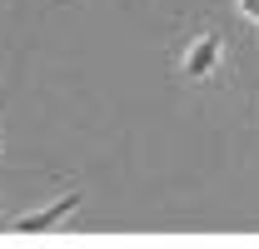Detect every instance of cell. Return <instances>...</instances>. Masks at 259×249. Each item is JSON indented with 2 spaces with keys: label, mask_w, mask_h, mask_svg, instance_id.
Listing matches in <instances>:
<instances>
[{
  "label": "cell",
  "mask_w": 259,
  "mask_h": 249,
  "mask_svg": "<svg viewBox=\"0 0 259 249\" xmlns=\"http://www.w3.org/2000/svg\"><path fill=\"white\" fill-rule=\"evenodd\" d=\"M220 55H225L220 35H204V40H194L190 50H185V75H190V80H204V75H214V70H220Z\"/></svg>",
  "instance_id": "6da1fadb"
},
{
  "label": "cell",
  "mask_w": 259,
  "mask_h": 249,
  "mask_svg": "<svg viewBox=\"0 0 259 249\" xmlns=\"http://www.w3.org/2000/svg\"><path fill=\"white\" fill-rule=\"evenodd\" d=\"M75 204H80V189H70V194H65V199H55V204H45L40 215H20V219H15V229H20V234H40V229H55L60 219H70V210H75Z\"/></svg>",
  "instance_id": "7a4b0ae2"
},
{
  "label": "cell",
  "mask_w": 259,
  "mask_h": 249,
  "mask_svg": "<svg viewBox=\"0 0 259 249\" xmlns=\"http://www.w3.org/2000/svg\"><path fill=\"white\" fill-rule=\"evenodd\" d=\"M244 15H249V20L259 25V0H244Z\"/></svg>",
  "instance_id": "3957f363"
}]
</instances>
